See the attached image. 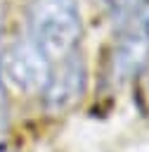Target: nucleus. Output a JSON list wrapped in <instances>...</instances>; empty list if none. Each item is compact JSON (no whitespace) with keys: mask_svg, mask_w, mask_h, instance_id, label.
Segmentation results:
<instances>
[{"mask_svg":"<svg viewBox=\"0 0 149 152\" xmlns=\"http://www.w3.org/2000/svg\"><path fill=\"white\" fill-rule=\"evenodd\" d=\"M26 36L54 64L78 50L83 19L76 0H31Z\"/></svg>","mask_w":149,"mask_h":152,"instance_id":"obj_1","label":"nucleus"},{"mask_svg":"<svg viewBox=\"0 0 149 152\" xmlns=\"http://www.w3.org/2000/svg\"><path fill=\"white\" fill-rule=\"evenodd\" d=\"M85 93H88V64L78 50L52 64L50 76L40 90L45 109L50 114H66L85 97Z\"/></svg>","mask_w":149,"mask_h":152,"instance_id":"obj_2","label":"nucleus"},{"mask_svg":"<svg viewBox=\"0 0 149 152\" xmlns=\"http://www.w3.org/2000/svg\"><path fill=\"white\" fill-rule=\"evenodd\" d=\"M0 69H2V78L5 83L14 86L21 93H40L52 62L31 43L28 36L17 38L9 45H2L0 52Z\"/></svg>","mask_w":149,"mask_h":152,"instance_id":"obj_3","label":"nucleus"},{"mask_svg":"<svg viewBox=\"0 0 149 152\" xmlns=\"http://www.w3.org/2000/svg\"><path fill=\"white\" fill-rule=\"evenodd\" d=\"M142 0H104V5L111 10V14H116V17H130L135 10H137V5H140Z\"/></svg>","mask_w":149,"mask_h":152,"instance_id":"obj_4","label":"nucleus"}]
</instances>
